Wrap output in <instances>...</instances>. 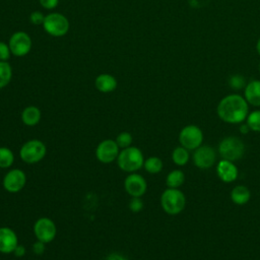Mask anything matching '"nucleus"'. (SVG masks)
<instances>
[{
  "instance_id": "obj_7",
  "label": "nucleus",
  "mask_w": 260,
  "mask_h": 260,
  "mask_svg": "<svg viewBox=\"0 0 260 260\" xmlns=\"http://www.w3.org/2000/svg\"><path fill=\"white\" fill-rule=\"evenodd\" d=\"M43 26L49 35L53 37H62L66 35L69 29V21L64 15L55 12L45 16Z\"/></svg>"
},
{
  "instance_id": "obj_1",
  "label": "nucleus",
  "mask_w": 260,
  "mask_h": 260,
  "mask_svg": "<svg viewBox=\"0 0 260 260\" xmlns=\"http://www.w3.org/2000/svg\"><path fill=\"white\" fill-rule=\"evenodd\" d=\"M218 118L229 124L243 123L249 114V104L244 96L232 93L223 96L216 108Z\"/></svg>"
},
{
  "instance_id": "obj_26",
  "label": "nucleus",
  "mask_w": 260,
  "mask_h": 260,
  "mask_svg": "<svg viewBox=\"0 0 260 260\" xmlns=\"http://www.w3.org/2000/svg\"><path fill=\"white\" fill-rule=\"evenodd\" d=\"M132 140H133V137L132 135L129 133V132H121L120 134H118V136L116 137L115 141L117 142L118 146L120 148H126V147H129L131 146V143H132Z\"/></svg>"
},
{
  "instance_id": "obj_22",
  "label": "nucleus",
  "mask_w": 260,
  "mask_h": 260,
  "mask_svg": "<svg viewBox=\"0 0 260 260\" xmlns=\"http://www.w3.org/2000/svg\"><path fill=\"white\" fill-rule=\"evenodd\" d=\"M162 160L157 156H149L144 159L143 168L149 174H158L162 170Z\"/></svg>"
},
{
  "instance_id": "obj_6",
  "label": "nucleus",
  "mask_w": 260,
  "mask_h": 260,
  "mask_svg": "<svg viewBox=\"0 0 260 260\" xmlns=\"http://www.w3.org/2000/svg\"><path fill=\"white\" fill-rule=\"evenodd\" d=\"M203 138L202 130L196 125L185 126L179 134V142L181 146L188 150H195L201 146Z\"/></svg>"
},
{
  "instance_id": "obj_23",
  "label": "nucleus",
  "mask_w": 260,
  "mask_h": 260,
  "mask_svg": "<svg viewBox=\"0 0 260 260\" xmlns=\"http://www.w3.org/2000/svg\"><path fill=\"white\" fill-rule=\"evenodd\" d=\"M14 162V154L8 147H0V169H8Z\"/></svg>"
},
{
  "instance_id": "obj_15",
  "label": "nucleus",
  "mask_w": 260,
  "mask_h": 260,
  "mask_svg": "<svg viewBox=\"0 0 260 260\" xmlns=\"http://www.w3.org/2000/svg\"><path fill=\"white\" fill-rule=\"evenodd\" d=\"M216 174L222 182L232 183L237 180L239 171L234 161L220 159L216 166Z\"/></svg>"
},
{
  "instance_id": "obj_19",
  "label": "nucleus",
  "mask_w": 260,
  "mask_h": 260,
  "mask_svg": "<svg viewBox=\"0 0 260 260\" xmlns=\"http://www.w3.org/2000/svg\"><path fill=\"white\" fill-rule=\"evenodd\" d=\"M251 198L250 190L244 185H238L231 191V199L237 205L246 204Z\"/></svg>"
},
{
  "instance_id": "obj_37",
  "label": "nucleus",
  "mask_w": 260,
  "mask_h": 260,
  "mask_svg": "<svg viewBox=\"0 0 260 260\" xmlns=\"http://www.w3.org/2000/svg\"><path fill=\"white\" fill-rule=\"evenodd\" d=\"M258 68H259V71H260V63H259V67Z\"/></svg>"
},
{
  "instance_id": "obj_11",
  "label": "nucleus",
  "mask_w": 260,
  "mask_h": 260,
  "mask_svg": "<svg viewBox=\"0 0 260 260\" xmlns=\"http://www.w3.org/2000/svg\"><path fill=\"white\" fill-rule=\"evenodd\" d=\"M26 183V175L20 169H12L3 178V187L9 193H18Z\"/></svg>"
},
{
  "instance_id": "obj_10",
  "label": "nucleus",
  "mask_w": 260,
  "mask_h": 260,
  "mask_svg": "<svg viewBox=\"0 0 260 260\" xmlns=\"http://www.w3.org/2000/svg\"><path fill=\"white\" fill-rule=\"evenodd\" d=\"M120 147L113 139H105L101 141L95 149L96 158L103 164H110L117 159Z\"/></svg>"
},
{
  "instance_id": "obj_16",
  "label": "nucleus",
  "mask_w": 260,
  "mask_h": 260,
  "mask_svg": "<svg viewBox=\"0 0 260 260\" xmlns=\"http://www.w3.org/2000/svg\"><path fill=\"white\" fill-rule=\"evenodd\" d=\"M244 98L253 107H260V80L248 82L244 88Z\"/></svg>"
},
{
  "instance_id": "obj_4",
  "label": "nucleus",
  "mask_w": 260,
  "mask_h": 260,
  "mask_svg": "<svg viewBox=\"0 0 260 260\" xmlns=\"http://www.w3.org/2000/svg\"><path fill=\"white\" fill-rule=\"evenodd\" d=\"M245 144L237 136L224 137L218 144V153L222 159L237 161L245 153Z\"/></svg>"
},
{
  "instance_id": "obj_28",
  "label": "nucleus",
  "mask_w": 260,
  "mask_h": 260,
  "mask_svg": "<svg viewBox=\"0 0 260 260\" xmlns=\"http://www.w3.org/2000/svg\"><path fill=\"white\" fill-rule=\"evenodd\" d=\"M143 208V201L140 197H132V199L129 202V209L132 212H139Z\"/></svg>"
},
{
  "instance_id": "obj_5",
  "label": "nucleus",
  "mask_w": 260,
  "mask_h": 260,
  "mask_svg": "<svg viewBox=\"0 0 260 260\" xmlns=\"http://www.w3.org/2000/svg\"><path fill=\"white\" fill-rule=\"evenodd\" d=\"M47 153L45 143L39 139H31L22 144L19 150L20 158L26 164H36L41 161Z\"/></svg>"
},
{
  "instance_id": "obj_31",
  "label": "nucleus",
  "mask_w": 260,
  "mask_h": 260,
  "mask_svg": "<svg viewBox=\"0 0 260 260\" xmlns=\"http://www.w3.org/2000/svg\"><path fill=\"white\" fill-rule=\"evenodd\" d=\"M45 245H46L45 243L38 240L32 244V252L36 255H42L45 252Z\"/></svg>"
},
{
  "instance_id": "obj_8",
  "label": "nucleus",
  "mask_w": 260,
  "mask_h": 260,
  "mask_svg": "<svg viewBox=\"0 0 260 260\" xmlns=\"http://www.w3.org/2000/svg\"><path fill=\"white\" fill-rule=\"evenodd\" d=\"M34 234L37 240L48 244L51 243L57 234L55 222L49 217H40L34 224Z\"/></svg>"
},
{
  "instance_id": "obj_13",
  "label": "nucleus",
  "mask_w": 260,
  "mask_h": 260,
  "mask_svg": "<svg viewBox=\"0 0 260 260\" xmlns=\"http://www.w3.org/2000/svg\"><path fill=\"white\" fill-rule=\"evenodd\" d=\"M124 188L131 197H141L146 192L147 183L141 175L130 173L124 180Z\"/></svg>"
},
{
  "instance_id": "obj_34",
  "label": "nucleus",
  "mask_w": 260,
  "mask_h": 260,
  "mask_svg": "<svg viewBox=\"0 0 260 260\" xmlns=\"http://www.w3.org/2000/svg\"><path fill=\"white\" fill-rule=\"evenodd\" d=\"M106 260H126V258L119 253H112L106 257Z\"/></svg>"
},
{
  "instance_id": "obj_33",
  "label": "nucleus",
  "mask_w": 260,
  "mask_h": 260,
  "mask_svg": "<svg viewBox=\"0 0 260 260\" xmlns=\"http://www.w3.org/2000/svg\"><path fill=\"white\" fill-rule=\"evenodd\" d=\"M25 252H26L25 247H24L23 245H19V244H18V245L16 246V248L14 249L13 254H14L15 257H23V256L25 255Z\"/></svg>"
},
{
  "instance_id": "obj_2",
  "label": "nucleus",
  "mask_w": 260,
  "mask_h": 260,
  "mask_svg": "<svg viewBox=\"0 0 260 260\" xmlns=\"http://www.w3.org/2000/svg\"><path fill=\"white\" fill-rule=\"evenodd\" d=\"M119 168L127 173H135L140 170L144 164L142 151L136 146H129L120 150L117 157Z\"/></svg>"
},
{
  "instance_id": "obj_24",
  "label": "nucleus",
  "mask_w": 260,
  "mask_h": 260,
  "mask_svg": "<svg viewBox=\"0 0 260 260\" xmlns=\"http://www.w3.org/2000/svg\"><path fill=\"white\" fill-rule=\"evenodd\" d=\"M12 70L6 61H0V89L5 87L11 80Z\"/></svg>"
},
{
  "instance_id": "obj_21",
  "label": "nucleus",
  "mask_w": 260,
  "mask_h": 260,
  "mask_svg": "<svg viewBox=\"0 0 260 260\" xmlns=\"http://www.w3.org/2000/svg\"><path fill=\"white\" fill-rule=\"evenodd\" d=\"M190 159L189 150L183 146L176 147L172 152V160L175 165L182 167L185 166Z\"/></svg>"
},
{
  "instance_id": "obj_14",
  "label": "nucleus",
  "mask_w": 260,
  "mask_h": 260,
  "mask_svg": "<svg viewBox=\"0 0 260 260\" xmlns=\"http://www.w3.org/2000/svg\"><path fill=\"white\" fill-rule=\"evenodd\" d=\"M18 245V238L15 232L8 228H0V253L10 254Z\"/></svg>"
},
{
  "instance_id": "obj_17",
  "label": "nucleus",
  "mask_w": 260,
  "mask_h": 260,
  "mask_svg": "<svg viewBox=\"0 0 260 260\" xmlns=\"http://www.w3.org/2000/svg\"><path fill=\"white\" fill-rule=\"evenodd\" d=\"M95 87L101 92H112L117 87V80L116 78L108 73H102L96 76L95 78Z\"/></svg>"
},
{
  "instance_id": "obj_18",
  "label": "nucleus",
  "mask_w": 260,
  "mask_h": 260,
  "mask_svg": "<svg viewBox=\"0 0 260 260\" xmlns=\"http://www.w3.org/2000/svg\"><path fill=\"white\" fill-rule=\"evenodd\" d=\"M41 111L35 106H28L21 113V121L26 126H36L41 120Z\"/></svg>"
},
{
  "instance_id": "obj_30",
  "label": "nucleus",
  "mask_w": 260,
  "mask_h": 260,
  "mask_svg": "<svg viewBox=\"0 0 260 260\" xmlns=\"http://www.w3.org/2000/svg\"><path fill=\"white\" fill-rule=\"evenodd\" d=\"M29 20L34 24H43V22L45 20V16L40 11H34L29 15Z\"/></svg>"
},
{
  "instance_id": "obj_3",
  "label": "nucleus",
  "mask_w": 260,
  "mask_h": 260,
  "mask_svg": "<svg viewBox=\"0 0 260 260\" xmlns=\"http://www.w3.org/2000/svg\"><path fill=\"white\" fill-rule=\"evenodd\" d=\"M160 205L166 213L177 215L184 210L186 206V197L181 190L168 188L161 193Z\"/></svg>"
},
{
  "instance_id": "obj_20",
  "label": "nucleus",
  "mask_w": 260,
  "mask_h": 260,
  "mask_svg": "<svg viewBox=\"0 0 260 260\" xmlns=\"http://www.w3.org/2000/svg\"><path fill=\"white\" fill-rule=\"evenodd\" d=\"M185 182V174L181 170L171 171L166 178V184L168 188L179 189Z\"/></svg>"
},
{
  "instance_id": "obj_29",
  "label": "nucleus",
  "mask_w": 260,
  "mask_h": 260,
  "mask_svg": "<svg viewBox=\"0 0 260 260\" xmlns=\"http://www.w3.org/2000/svg\"><path fill=\"white\" fill-rule=\"evenodd\" d=\"M10 49L9 46L3 42H0V61H6L10 57Z\"/></svg>"
},
{
  "instance_id": "obj_35",
  "label": "nucleus",
  "mask_w": 260,
  "mask_h": 260,
  "mask_svg": "<svg viewBox=\"0 0 260 260\" xmlns=\"http://www.w3.org/2000/svg\"><path fill=\"white\" fill-rule=\"evenodd\" d=\"M239 131H240L242 134H248L251 130H250L249 126H248L246 123H245V124H242V123H241L240 128H239Z\"/></svg>"
},
{
  "instance_id": "obj_9",
  "label": "nucleus",
  "mask_w": 260,
  "mask_h": 260,
  "mask_svg": "<svg viewBox=\"0 0 260 260\" xmlns=\"http://www.w3.org/2000/svg\"><path fill=\"white\" fill-rule=\"evenodd\" d=\"M192 160L195 167H197L198 169L207 170L215 164L216 152L211 146L201 145L194 150Z\"/></svg>"
},
{
  "instance_id": "obj_25",
  "label": "nucleus",
  "mask_w": 260,
  "mask_h": 260,
  "mask_svg": "<svg viewBox=\"0 0 260 260\" xmlns=\"http://www.w3.org/2000/svg\"><path fill=\"white\" fill-rule=\"evenodd\" d=\"M246 124L251 131L260 132V110H255L249 113L246 119Z\"/></svg>"
},
{
  "instance_id": "obj_12",
  "label": "nucleus",
  "mask_w": 260,
  "mask_h": 260,
  "mask_svg": "<svg viewBox=\"0 0 260 260\" xmlns=\"http://www.w3.org/2000/svg\"><path fill=\"white\" fill-rule=\"evenodd\" d=\"M8 46L14 56L21 57L30 51L31 41L26 32L16 31L11 36Z\"/></svg>"
},
{
  "instance_id": "obj_32",
  "label": "nucleus",
  "mask_w": 260,
  "mask_h": 260,
  "mask_svg": "<svg viewBox=\"0 0 260 260\" xmlns=\"http://www.w3.org/2000/svg\"><path fill=\"white\" fill-rule=\"evenodd\" d=\"M40 3L44 8L53 9L58 5L59 0H40Z\"/></svg>"
},
{
  "instance_id": "obj_27",
  "label": "nucleus",
  "mask_w": 260,
  "mask_h": 260,
  "mask_svg": "<svg viewBox=\"0 0 260 260\" xmlns=\"http://www.w3.org/2000/svg\"><path fill=\"white\" fill-rule=\"evenodd\" d=\"M229 85L236 90H240L242 88H245L246 86V80L244 78V76L240 75V74H235L232 75L229 78Z\"/></svg>"
},
{
  "instance_id": "obj_36",
  "label": "nucleus",
  "mask_w": 260,
  "mask_h": 260,
  "mask_svg": "<svg viewBox=\"0 0 260 260\" xmlns=\"http://www.w3.org/2000/svg\"><path fill=\"white\" fill-rule=\"evenodd\" d=\"M256 51H257L258 55L260 56V38L258 39V41H257V43H256Z\"/></svg>"
}]
</instances>
